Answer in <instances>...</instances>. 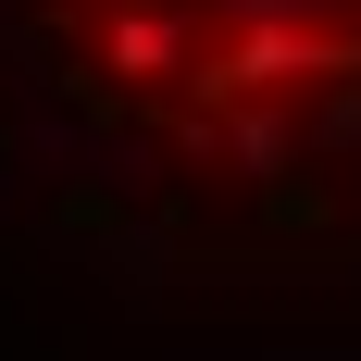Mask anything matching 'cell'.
<instances>
[{
  "label": "cell",
  "instance_id": "cell-2",
  "mask_svg": "<svg viewBox=\"0 0 361 361\" xmlns=\"http://www.w3.org/2000/svg\"><path fill=\"white\" fill-rule=\"evenodd\" d=\"M100 75L112 87H162V75H187V13L175 0H125L100 25Z\"/></svg>",
  "mask_w": 361,
  "mask_h": 361
},
{
  "label": "cell",
  "instance_id": "cell-3",
  "mask_svg": "<svg viewBox=\"0 0 361 361\" xmlns=\"http://www.w3.org/2000/svg\"><path fill=\"white\" fill-rule=\"evenodd\" d=\"M212 137L237 149L262 187H274V175L299 162V112H287V87H250V100H224V125H212Z\"/></svg>",
  "mask_w": 361,
  "mask_h": 361
},
{
  "label": "cell",
  "instance_id": "cell-1",
  "mask_svg": "<svg viewBox=\"0 0 361 361\" xmlns=\"http://www.w3.org/2000/svg\"><path fill=\"white\" fill-rule=\"evenodd\" d=\"M312 75H349V37L312 25V13H262V25H237L224 50H187V100H250V87H312Z\"/></svg>",
  "mask_w": 361,
  "mask_h": 361
}]
</instances>
